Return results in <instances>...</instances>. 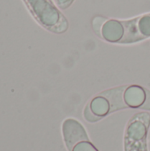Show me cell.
I'll use <instances>...</instances> for the list:
<instances>
[{"label": "cell", "mask_w": 150, "mask_h": 151, "mask_svg": "<svg viewBox=\"0 0 150 151\" xmlns=\"http://www.w3.org/2000/svg\"><path fill=\"white\" fill-rule=\"evenodd\" d=\"M149 120L148 113H139L131 119L126 133V151H147L146 137Z\"/></svg>", "instance_id": "6da1fadb"}, {"label": "cell", "mask_w": 150, "mask_h": 151, "mask_svg": "<svg viewBox=\"0 0 150 151\" xmlns=\"http://www.w3.org/2000/svg\"><path fill=\"white\" fill-rule=\"evenodd\" d=\"M38 20L46 27L52 29L58 25L61 14L50 0H27Z\"/></svg>", "instance_id": "7a4b0ae2"}, {"label": "cell", "mask_w": 150, "mask_h": 151, "mask_svg": "<svg viewBox=\"0 0 150 151\" xmlns=\"http://www.w3.org/2000/svg\"><path fill=\"white\" fill-rule=\"evenodd\" d=\"M63 135L69 151L72 150L77 143L83 141H89L83 126L73 119H68L63 123Z\"/></svg>", "instance_id": "3957f363"}, {"label": "cell", "mask_w": 150, "mask_h": 151, "mask_svg": "<svg viewBox=\"0 0 150 151\" xmlns=\"http://www.w3.org/2000/svg\"><path fill=\"white\" fill-rule=\"evenodd\" d=\"M124 35L125 27L122 21L117 19H107L102 27L100 37L109 42L119 43Z\"/></svg>", "instance_id": "277c9868"}, {"label": "cell", "mask_w": 150, "mask_h": 151, "mask_svg": "<svg viewBox=\"0 0 150 151\" xmlns=\"http://www.w3.org/2000/svg\"><path fill=\"white\" fill-rule=\"evenodd\" d=\"M147 98V89L139 85L126 87L124 92V101L128 108L141 109Z\"/></svg>", "instance_id": "5b68a950"}, {"label": "cell", "mask_w": 150, "mask_h": 151, "mask_svg": "<svg viewBox=\"0 0 150 151\" xmlns=\"http://www.w3.org/2000/svg\"><path fill=\"white\" fill-rule=\"evenodd\" d=\"M126 88V87H121V88L110 89L108 91H104L101 93L102 95L106 96L108 100L110 101L111 107V113L113 111L121 110V109L128 108L124 101V92Z\"/></svg>", "instance_id": "8992f818"}, {"label": "cell", "mask_w": 150, "mask_h": 151, "mask_svg": "<svg viewBox=\"0 0 150 151\" xmlns=\"http://www.w3.org/2000/svg\"><path fill=\"white\" fill-rule=\"evenodd\" d=\"M88 105H89L92 112L95 116H97L101 119H103V117H105L106 115L111 113V111L110 101L108 100V98L106 96H104L102 94L94 97L91 100V102L88 104Z\"/></svg>", "instance_id": "52a82bcc"}, {"label": "cell", "mask_w": 150, "mask_h": 151, "mask_svg": "<svg viewBox=\"0 0 150 151\" xmlns=\"http://www.w3.org/2000/svg\"><path fill=\"white\" fill-rule=\"evenodd\" d=\"M137 28L142 40L150 37V14L137 18Z\"/></svg>", "instance_id": "ba28073f"}, {"label": "cell", "mask_w": 150, "mask_h": 151, "mask_svg": "<svg viewBox=\"0 0 150 151\" xmlns=\"http://www.w3.org/2000/svg\"><path fill=\"white\" fill-rule=\"evenodd\" d=\"M72 151H98V150L89 141H83L77 143Z\"/></svg>", "instance_id": "9c48e42d"}, {"label": "cell", "mask_w": 150, "mask_h": 151, "mask_svg": "<svg viewBox=\"0 0 150 151\" xmlns=\"http://www.w3.org/2000/svg\"><path fill=\"white\" fill-rule=\"evenodd\" d=\"M107 19L105 18H103V17H95L94 19H93V23H92V26H93V29L95 31V33L100 36L101 35V29H102V27L103 25V23L106 21Z\"/></svg>", "instance_id": "30bf717a"}, {"label": "cell", "mask_w": 150, "mask_h": 151, "mask_svg": "<svg viewBox=\"0 0 150 151\" xmlns=\"http://www.w3.org/2000/svg\"><path fill=\"white\" fill-rule=\"evenodd\" d=\"M84 117H85V119H86L88 122H96V121H98V120L101 119V118L95 116V115L92 112V111H91V109H90V107H89L88 104V105L86 106V108H85V111H84Z\"/></svg>", "instance_id": "8fae6325"}, {"label": "cell", "mask_w": 150, "mask_h": 151, "mask_svg": "<svg viewBox=\"0 0 150 151\" xmlns=\"http://www.w3.org/2000/svg\"><path fill=\"white\" fill-rule=\"evenodd\" d=\"M58 6L62 9H65L67 7H69L72 3L73 2V0H56Z\"/></svg>", "instance_id": "7c38bea8"}, {"label": "cell", "mask_w": 150, "mask_h": 151, "mask_svg": "<svg viewBox=\"0 0 150 151\" xmlns=\"http://www.w3.org/2000/svg\"><path fill=\"white\" fill-rule=\"evenodd\" d=\"M142 110H146V111H150V91L147 89V98L146 101L144 103V104L141 107Z\"/></svg>", "instance_id": "4fadbf2b"}]
</instances>
